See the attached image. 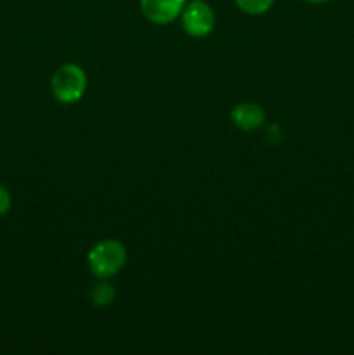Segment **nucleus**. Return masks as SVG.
I'll return each instance as SVG.
<instances>
[{
    "mask_svg": "<svg viewBox=\"0 0 354 355\" xmlns=\"http://www.w3.org/2000/svg\"><path fill=\"white\" fill-rule=\"evenodd\" d=\"M231 120L242 130L252 132L266 121V111L255 103H242L231 111Z\"/></svg>",
    "mask_w": 354,
    "mask_h": 355,
    "instance_id": "obj_5",
    "label": "nucleus"
},
{
    "mask_svg": "<svg viewBox=\"0 0 354 355\" xmlns=\"http://www.w3.org/2000/svg\"><path fill=\"white\" fill-rule=\"evenodd\" d=\"M183 28L189 37H207L215 26V14L205 0H191L180 12Z\"/></svg>",
    "mask_w": 354,
    "mask_h": 355,
    "instance_id": "obj_3",
    "label": "nucleus"
},
{
    "mask_svg": "<svg viewBox=\"0 0 354 355\" xmlns=\"http://www.w3.org/2000/svg\"><path fill=\"white\" fill-rule=\"evenodd\" d=\"M186 0H141V10L153 24H169L183 12Z\"/></svg>",
    "mask_w": 354,
    "mask_h": 355,
    "instance_id": "obj_4",
    "label": "nucleus"
},
{
    "mask_svg": "<svg viewBox=\"0 0 354 355\" xmlns=\"http://www.w3.org/2000/svg\"><path fill=\"white\" fill-rule=\"evenodd\" d=\"M92 297V304L97 307H104V305H110L115 298V290L110 284H97L96 288L90 293Z\"/></svg>",
    "mask_w": 354,
    "mask_h": 355,
    "instance_id": "obj_7",
    "label": "nucleus"
},
{
    "mask_svg": "<svg viewBox=\"0 0 354 355\" xmlns=\"http://www.w3.org/2000/svg\"><path fill=\"white\" fill-rule=\"evenodd\" d=\"M236 6L239 7V10H243L245 14L250 16H259V14L267 12L271 9V6L274 3V0H235Z\"/></svg>",
    "mask_w": 354,
    "mask_h": 355,
    "instance_id": "obj_6",
    "label": "nucleus"
},
{
    "mask_svg": "<svg viewBox=\"0 0 354 355\" xmlns=\"http://www.w3.org/2000/svg\"><path fill=\"white\" fill-rule=\"evenodd\" d=\"M51 89L59 103L71 104L83 97L87 89V76L80 66L62 64L56 69L51 80Z\"/></svg>",
    "mask_w": 354,
    "mask_h": 355,
    "instance_id": "obj_2",
    "label": "nucleus"
},
{
    "mask_svg": "<svg viewBox=\"0 0 354 355\" xmlns=\"http://www.w3.org/2000/svg\"><path fill=\"white\" fill-rule=\"evenodd\" d=\"M10 207H12V198H10L9 191L0 184V217H3L10 210Z\"/></svg>",
    "mask_w": 354,
    "mask_h": 355,
    "instance_id": "obj_8",
    "label": "nucleus"
},
{
    "mask_svg": "<svg viewBox=\"0 0 354 355\" xmlns=\"http://www.w3.org/2000/svg\"><path fill=\"white\" fill-rule=\"evenodd\" d=\"M304 2H307V3H325V2H330V0H304Z\"/></svg>",
    "mask_w": 354,
    "mask_h": 355,
    "instance_id": "obj_9",
    "label": "nucleus"
},
{
    "mask_svg": "<svg viewBox=\"0 0 354 355\" xmlns=\"http://www.w3.org/2000/svg\"><path fill=\"white\" fill-rule=\"evenodd\" d=\"M87 262H89V269L94 276L108 279V277L117 276L124 269L125 262H127V250L120 241L103 239L90 250L87 255Z\"/></svg>",
    "mask_w": 354,
    "mask_h": 355,
    "instance_id": "obj_1",
    "label": "nucleus"
}]
</instances>
